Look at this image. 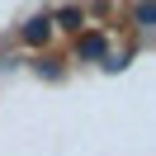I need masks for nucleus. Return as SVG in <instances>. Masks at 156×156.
<instances>
[{
    "mask_svg": "<svg viewBox=\"0 0 156 156\" xmlns=\"http://www.w3.org/2000/svg\"><path fill=\"white\" fill-rule=\"evenodd\" d=\"M57 24H62V29H80V10H71V5H66V10L57 14Z\"/></svg>",
    "mask_w": 156,
    "mask_h": 156,
    "instance_id": "20e7f679",
    "label": "nucleus"
},
{
    "mask_svg": "<svg viewBox=\"0 0 156 156\" xmlns=\"http://www.w3.org/2000/svg\"><path fill=\"white\" fill-rule=\"evenodd\" d=\"M19 38L29 43V48H38V43H48V38H52V19H48V14H38V19H29Z\"/></svg>",
    "mask_w": 156,
    "mask_h": 156,
    "instance_id": "f257e3e1",
    "label": "nucleus"
},
{
    "mask_svg": "<svg viewBox=\"0 0 156 156\" xmlns=\"http://www.w3.org/2000/svg\"><path fill=\"white\" fill-rule=\"evenodd\" d=\"M104 48H109V43H104V33H85V38H80V57H104Z\"/></svg>",
    "mask_w": 156,
    "mask_h": 156,
    "instance_id": "f03ea898",
    "label": "nucleus"
},
{
    "mask_svg": "<svg viewBox=\"0 0 156 156\" xmlns=\"http://www.w3.org/2000/svg\"><path fill=\"white\" fill-rule=\"evenodd\" d=\"M137 29H156V0H137Z\"/></svg>",
    "mask_w": 156,
    "mask_h": 156,
    "instance_id": "7ed1b4c3",
    "label": "nucleus"
}]
</instances>
